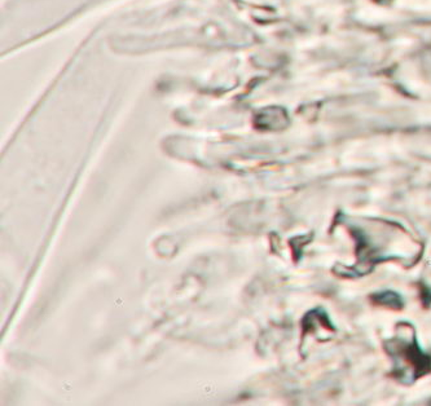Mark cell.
Segmentation results:
<instances>
[{"mask_svg": "<svg viewBox=\"0 0 431 406\" xmlns=\"http://www.w3.org/2000/svg\"><path fill=\"white\" fill-rule=\"evenodd\" d=\"M377 298V303L381 304V305H386L389 308H400L402 307V301H400V296L396 295L395 292L386 291L381 292L378 295L375 296Z\"/></svg>", "mask_w": 431, "mask_h": 406, "instance_id": "2", "label": "cell"}, {"mask_svg": "<svg viewBox=\"0 0 431 406\" xmlns=\"http://www.w3.org/2000/svg\"><path fill=\"white\" fill-rule=\"evenodd\" d=\"M389 352L396 359L399 371L407 366L411 370V374H414L417 378L431 370V358L421 352L414 339L412 342L399 339L389 343Z\"/></svg>", "mask_w": 431, "mask_h": 406, "instance_id": "1", "label": "cell"}]
</instances>
